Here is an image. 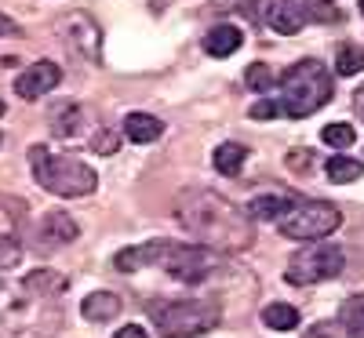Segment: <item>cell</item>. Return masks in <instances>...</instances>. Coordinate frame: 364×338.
I'll use <instances>...</instances> for the list:
<instances>
[{"label":"cell","mask_w":364,"mask_h":338,"mask_svg":"<svg viewBox=\"0 0 364 338\" xmlns=\"http://www.w3.org/2000/svg\"><path fill=\"white\" fill-rule=\"evenodd\" d=\"M175 211L197 244H208L215 251H245L252 244V214L230 204L223 193L186 190L175 200Z\"/></svg>","instance_id":"1"},{"label":"cell","mask_w":364,"mask_h":338,"mask_svg":"<svg viewBox=\"0 0 364 338\" xmlns=\"http://www.w3.org/2000/svg\"><path fill=\"white\" fill-rule=\"evenodd\" d=\"M29 168H33V178L41 182V190L55 193V197H87L95 193L99 175L91 171L84 160L66 157V153H55L48 146H29Z\"/></svg>","instance_id":"2"},{"label":"cell","mask_w":364,"mask_h":338,"mask_svg":"<svg viewBox=\"0 0 364 338\" xmlns=\"http://www.w3.org/2000/svg\"><path fill=\"white\" fill-rule=\"evenodd\" d=\"M331 99V73L317 62V58H302V62L288 66L281 77V109L284 116H310Z\"/></svg>","instance_id":"3"},{"label":"cell","mask_w":364,"mask_h":338,"mask_svg":"<svg viewBox=\"0 0 364 338\" xmlns=\"http://www.w3.org/2000/svg\"><path fill=\"white\" fill-rule=\"evenodd\" d=\"M161 338H197L223 320L219 302L211 298H164L149 305Z\"/></svg>","instance_id":"4"},{"label":"cell","mask_w":364,"mask_h":338,"mask_svg":"<svg viewBox=\"0 0 364 338\" xmlns=\"http://www.w3.org/2000/svg\"><path fill=\"white\" fill-rule=\"evenodd\" d=\"M15 302L11 310L0 313V338H51L58 327H63V313H58L55 298L33 295Z\"/></svg>","instance_id":"5"},{"label":"cell","mask_w":364,"mask_h":338,"mask_svg":"<svg viewBox=\"0 0 364 338\" xmlns=\"http://www.w3.org/2000/svg\"><path fill=\"white\" fill-rule=\"evenodd\" d=\"M346 266V255L339 244H328V240H310L302 251L291 255L284 276L288 284L295 288H306V284H321V280H336Z\"/></svg>","instance_id":"6"},{"label":"cell","mask_w":364,"mask_h":338,"mask_svg":"<svg viewBox=\"0 0 364 338\" xmlns=\"http://www.w3.org/2000/svg\"><path fill=\"white\" fill-rule=\"evenodd\" d=\"M277 226L288 240H324L343 226V211L328 200H302L281 214Z\"/></svg>","instance_id":"7"},{"label":"cell","mask_w":364,"mask_h":338,"mask_svg":"<svg viewBox=\"0 0 364 338\" xmlns=\"http://www.w3.org/2000/svg\"><path fill=\"white\" fill-rule=\"evenodd\" d=\"M157 266L168 269L182 284H200V280H208V276L219 269V251L208 248V244H171L168 240Z\"/></svg>","instance_id":"8"},{"label":"cell","mask_w":364,"mask_h":338,"mask_svg":"<svg viewBox=\"0 0 364 338\" xmlns=\"http://www.w3.org/2000/svg\"><path fill=\"white\" fill-rule=\"evenodd\" d=\"M58 37H63L80 58L87 62H99V48H102V33H99V22L87 18L84 11H73V15H63L55 22Z\"/></svg>","instance_id":"9"},{"label":"cell","mask_w":364,"mask_h":338,"mask_svg":"<svg viewBox=\"0 0 364 338\" xmlns=\"http://www.w3.org/2000/svg\"><path fill=\"white\" fill-rule=\"evenodd\" d=\"M58 80H63V70H58L55 62H33L26 73H18L15 91H18L26 102H37L41 95H48V91L58 87Z\"/></svg>","instance_id":"10"},{"label":"cell","mask_w":364,"mask_h":338,"mask_svg":"<svg viewBox=\"0 0 364 338\" xmlns=\"http://www.w3.org/2000/svg\"><path fill=\"white\" fill-rule=\"evenodd\" d=\"M262 18H266V26L273 29V33H281V37L299 33L302 22H306V15H302V4H299V0H266Z\"/></svg>","instance_id":"11"},{"label":"cell","mask_w":364,"mask_h":338,"mask_svg":"<svg viewBox=\"0 0 364 338\" xmlns=\"http://www.w3.org/2000/svg\"><path fill=\"white\" fill-rule=\"evenodd\" d=\"M41 240L48 244V248H63V244H73L80 236V226L70 219L66 211H48L41 219Z\"/></svg>","instance_id":"12"},{"label":"cell","mask_w":364,"mask_h":338,"mask_svg":"<svg viewBox=\"0 0 364 338\" xmlns=\"http://www.w3.org/2000/svg\"><path fill=\"white\" fill-rule=\"evenodd\" d=\"M164 244H168V240H149V244H135V248H124V251L113 258V266L124 269V273L142 269V266H157L161 255H164Z\"/></svg>","instance_id":"13"},{"label":"cell","mask_w":364,"mask_h":338,"mask_svg":"<svg viewBox=\"0 0 364 338\" xmlns=\"http://www.w3.org/2000/svg\"><path fill=\"white\" fill-rule=\"evenodd\" d=\"M120 302L113 291H91L84 302H80V313H84V320H91V324H106V320H113L117 313H120Z\"/></svg>","instance_id":"14"},{"label":"cell","mask_w":364,"mask_h":338,"mask_svg":"<svg viewBox=\"0 0 364 338\" xmlns=\"http://www.w3.org/2000/svg\"><path fill=\"white\" fill-rule=\"evenodd\" d=\"M240 44H245V33H240L237 26H230V22L208 29V37H204V51H208L211 58H226V55H233Z\"/></svg>","instance_id":"15"},{"label":"cell","mask_w":364,"mask_h":338,"mask_svg":"<svg viewBox=\"0 0 364 338\" xmlns=\"http://www.w3.org/2000/svg\"><path fill=\"white\" fill-rule=\"evenodd\" d=\"M124 135H128L132 142L146 146V142H157V138L164 135V124H161L157 116H149V113H128V116H124Z\"/></svg>","instance_id":"16"},{"label":"cell","mask_w":364,"mask_h":338,"mask_svg":"<svg viewBox=\"0 0 364 338\" xmlns=\"http://www.w3.org/2000/svg\"><path fill=\"white\" fill-rule=\"evenodd\" d=\"M66 276L63 273H55V269H37V273H29L26 280H22V288L26 291H33V295H44V298H58L66 291Z\"/></svg>","instance_id":"17"},{"label":"cell","mask_w":364,"mask_h":338,"mask_svg":"<svg viewBox=\"0 0 364 338\" xmlns=\"http://www.w3.org/2000/svg\"><path fill=\"white\" fill-rule=\"evenodd\" d=\"M245 160H248V149L237 146V142H223L215 153H211V164H215L219 175H237L240 168H245Z\"/></svg>","instance_id":"18"},{"label":"cell","mask_w":364,"mask_h":338,"mask_svg":"<svg viewBox=\"0 0 364 338\" xmlns=\"http://www.w3.org/2000/svg\"><path fill=\"white\" fill-rule=\"evenodd\" d=\"M339 324L350 338H364V295H350L339 310Z\"/></svg>","instance_id":"19"},{"label":"cell","mask_w":364,"mask_h":338,"mask_svg":"<svg viewBox=\"0 0 364 338\" xmlns=\"http://www.w3.org/2000/svg\"><path fill=\"white\" fill-rule=\"evenodd\" d=\"M262 324L273 331H291V327H299V310L295 305H284V302H273L262 310Z\"/></svg>","instance_id":"20"},{"label":"cell","mask_w":364,"mask_h":338,"mask_svg":"<svg viewBox=\"0 0 364 338\" xmlns=\"http://www.w3.org/2000/svg\"><path fill=\"white\" fill-rule=\"evenodd\" d=\"M288 207H291L288 197H255L248 204V214H252V219H259V222H273V219H281Z\"/></svg>","instance_id":"21"},{"label":"cell","mask_w":364,"mask_h":338,"mask_svg":"<svg viewBox=\"0 0 364 338\" xmlns=\"http://www.w3.org/2000/svg\"><path fill=\"white\" fill-rule=\"evenodd\" d=\"M80 116H84V109L80 106H63L55 116H51V128H55V135L58 138H73L77 131H80Z\"/></svg>","instance_id":"22"},{"label":"cell","mask_w":364,"mask_h":338,"mask_svg":"<svg viewBox=\"0 0 364 338\" xmlns=\"http://www.w3.org/2000/svg\"><path fill=\"white\" fill-rule=\"evenodd\" d=\"M299 4H302V15L310 22H321V26H331V22L343 18V11L331 4V0H299Z\"/></svg>","instance_id":"23"},{"label":"cell","mask_w":364,"mask_h":338,"mask_svg":"<svg viewBox=\"0 0 364 338\" xmlns=\"http://www.w3.org/2000/svg\"><path fill=\"white\" fill-rule=\"evenodd\" d=\"M360 171H364V164L353 160V157H331L328 160V178L331 182H357Z\"/></svg>","instance_id":"24"},{"label":"cell","mask_w":364,"mask_h":338,"mask_svg":"<svg viewBox=\"0 0 364 338\" xmlns=\"http://www.w3.org/2000/svg\"><path fill=\"white\" fill-rule=\"evenodd\" d=\"M360 66H364V48H357V44H343L339 55H336V70H339V77H353V73H360Z\"/></svg>","instance_id":"25"},{"label":"cell","mask_w":364,"mask_h":338,"mask_svg":"<svg viewBox=\"0 0 364 338\" xmlns=\"http://www.w3.org/2000/svg\"><path fill=\"white\" fill-rule=\"evenodd\" d=\"M321 138H324L331 149H350L357 135H353V128H350V124H328V128L321 131Z\"/></svg>","instance_id":"26"},{"label":"cell","mask_w":364,"mask_h":338,"mask_svg":"<svg viewBox=\"0 0 364 338\" xmlns=\"http://www.w3.org/2000/svg\"><path fill=\"white\" fill-rule=\"evenodd\" d=\"M22 262V244L11 233H0V269H15Z\"/></svg>","instance_id":"27"},{"label":"cell","mask_w":364,"mask_h":338,"mask_svg":"<svg viewBox=\"0 0 364 338\" xmlns=\"http://www.w3.org/2000/svg\"><path fill=\"white\" fill-rule=\"evenodd\" d=\"M245 84H248L252 91H269V87H273V70H269L266 62H252L248 73H245Z\"/></svg>","instance_id":"28"},{"label":"cell","mask_w":364,"mask_h":338,"mask_svg":"<svg viewBox=\"0 0 364 338\" xmlns=\"http://www.w3.org/2000/svg\"><path fill=\"white\" fill-rule=\"evenodd\" d=\"M281 113H284V109H281L277 99H262V102L252 106V116H255V120H273V116H281Z\"/></svg>","instance_id":"29"},{"label":"cell","mask_w":364,"mask_h":338,"mask_svg":"<svg viewBox=\"0 0 364 338\" xmlns=\"http://www.w3.org/2000/svg\"><path fill=\"white\" fill-rule=\"evenodd\" d=\"M0 37H22V26L11 15H4V11H0Z\"/></svg>","instance_id":"30"},{"label":"cell","mask_w":364,"mask_h":338,"mask_svg":"<svg viewBox=\"0 0 364 338\" xmlns=\"http://www.w3.org/2000/svg\"><path fill=\"white\" fill-rule=\"evenodd\" d=\"M113 338H149V334H146V327H135V324H128V327H120Z\"/></svg>","instance_id":"31"},{"label":"cell","mask_w":364,"mask_h":338,"mask_svg":"<svg viewBox=\"0 0 364 338\" xmlns=\"http://www.w3.org/2000/svg\"><path fill=\"white\" fill-rule=\"evenodd\" d=\"M353 109H357V116L364 120V84H360V87L353 91Z\"/></svg>","instance_id":"32"},{"label":"cell","mask_w":364,"mask_h":338,"mask_svg":"<svg viewBox=\"0 0 364 338\" xmlns=\"http://www.w3.org/2000/svg\"><path fill=\"white\" fill-rule=\"evenodd\" d=\"M0 116H4V102H0Z\"/></svg>","instance_id":"33"},{"label":"cell","mask_w":364,"mask_h":338,"mask_svg":"<svg viewBox=\"0 0 364 338\" xmlns=\"http://www.w3.org/2000/svg\"><path fill=\"white\" fill-rule=\"evenodd\" d=\"M360 15H364V0H360Z\"/></svg>","instance_id":"34"}]
</instances>
